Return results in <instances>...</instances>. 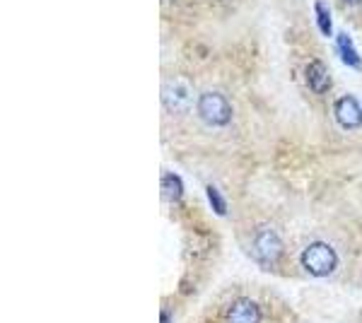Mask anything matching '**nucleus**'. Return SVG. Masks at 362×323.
Masks as SVG:
<instances>
[{
    "mask_svg": "<svg viewBox=\"0 0 362 323\" xmlns=\"http://www.w3.org/2000/svg\"><path fill=\"white\" fill-rule=\"evenodd\" d=\"M300 261H302V266H305L307 273H312L314 278H326V275H331L336 270L338 258H336V251L331 249L329 244L314 242L302 251Z\"/></svg>",
    "mask_w": 362,
    "mask_h": 323,
    "instance_id": "f257e3e1",
    "label": "nucleus"
},
{
    "mask_svg": "<svg viewBox=\"0 0 362 323\" xmlns=\"http://www.w3.org/2000/svg\"><path fill=\"white\" fill-rule=\"evenodd\" d=\"M198 116L208 126H227L232 119V104L230 99L220 92H206L198 99Z\"/></svg>",
    "mask_w": 362,
    "mask_h": 323,
    "instance_id": "f03ea898",
    "label": "nucleus"
},
{
    "mask_svg": "<svg viewBox=\"0 0 362 323\" xmlns=\"http://www.w3.org/2000/svg\"><path fill=\"white\" fill-rule=\"evenodd\" d=\"M162 102L172 114H184L191 107V85L186 80H169L162 90Z\"/></svg>",
    "mask_w": 362,
    "mask_h": 323,
    "instance_id": "7ed1b4c3",
    "label": "nucleus"
},
{
    "mask_svg": "<svg viewBox=\"0 0 362 323\" xmlns=\"http://www.w3.org/2000/svg\"><path fill=\"white\" fill-rule=\"evenodd\" d=\"M254 256L264 263L278 261V258L283 256V242H280L278 234L271 232V229H261L254 239Z\"/></svg>",
    "mask_w": 362,
    "mask_h": 323,
    "instance_id": "20e7f679",
    "label": "nucleus"
},
{
    "mask_svg": "<svg viewBox=\"0 0 362 323\" xmlns=\"http://www.w3.org/2000/svg\"><path fill=\"white\" fill-rule=\"evenodd\" d=\"M334 114H336V121L341 123L346 131H353V128L362 126V104L350 95H343L338 99L336 107H334Z\"/></svg>",
    "mask_w": 362,
    "mask_h": 323,
    "instance_id": "39448f33",
    "label": "nucleus"
},
{
    "mask_svg": "<svg viewBox=\"0 0 362 323\" xmlns=\"http://www.w3.org/2000/svg\"><path fill=\"white\" fill-rule=\"evenodd\" d=\"M227 323H261V309L251 299H237L225 316Z\"/></svg>",
    "mask_w": 362,
    "mask_h": 323,
    "instance_id": "423d86ee",
    "label": "nucleus"
},
{
    "mask_svg": "<svg viewBox=\"0 0 362 323\" xmlns=\"http://www.w3.org/2000/svg\"><path fill=\"white\" fill-rule=\"evenodd\" d=\"M305 80H307L309 90L317 92V95H324V92L331 90V73L321 61H312L305 68Z\"/></svg>",
    "mask_w": 362,
    "mask_h": 323,
    "instance_id": "0eeeda50",
    "label": "nucleus"
},
{
    "mask_svg": "<svg viewBox=\"0 0 362 323\" xmlns=\"http://www.w3.org/2000/svg\"><path fill=\"white\" fill-rule=\"evenodd\" d=\"M336 44H338V58H341V61L346 63V66H350V68H362V58L358 54V49L353 46V39H350L346 32L338 34Z\"/></svg>",
    "mask_w": 362,
    "mask_h": 323,
    "instance_id": "6e6552de",
    "label": "nucleus"
},
{
    "mask_svg": "<svg viewBox=\"0 0 362 323\" xmlns=\"http://www.w3.org/2000/svg\"><path fill=\"white\" fill-rule=\"evenodd\" d=\"M181 196H184V181L177 174L162 176V198L169 203H179Z\"/></svg>",
    "mask_w": 362,
    "mask_h": 323,
    "instance_id": "1a4fd4ad",
    "label": "nucleus"
},
{
    "mask_svg": "<svg viewBox=\"0 0 362 323\" xmlns=\"http://www.w3.org/2000/svg\"><path fill=\"white\" fill-rule=\"evenodd\" d=\"M314 13H317V22H319V27H321V34L324 37H331V13H329V8H326V3H321V0H317V5H314Z\"/></svg>",
    "mask_w": 362,
    "mask_h": 323,
    "instance_id": "9d476101",
    "label": "nucleus"
},
{
    "mask_svg": "<svg viewBox=\"0 0 362 323\" xmlns=\"http://www.w3.org/2000/svg\"><path fill=\"white\" fill-rule=\"evenodd\" d=\"M206 193H208L210 205H213V210H215V213H218V215H227V203H225V198L218 193V189H215V186H208Z\"/></svg>",
    "mask_w": 362,
    "mask_h": 323,
    "instance_id": "9b49d317",
    "label": "nucleus"
},
{
    "mask_svg": "<svg viewBox=\"0 0 362 323\" xmlns=\"http://www.w3.org/2000/svg\"><path fill=\"white\" fill-rule=\"evenodd\" d=\"M346 3H348V5H360L362 0H346Z\"/></svg>",
    "mask_w": 362,
    "mask_h": 323,
    "instance_id": "f8f14e48",
    "label": "nucleus"
}]
</instances>
